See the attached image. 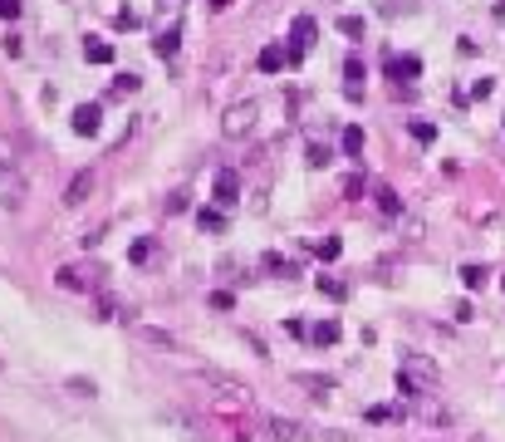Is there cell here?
<instances>
[{"label": "cell", "mask_w": 505, "mask_h": 442, "mask_svg": "<svg viewBox=\"0 0 505 442\" xmlns=\"http://www.w3.org/2000/svg\"><path fill=\"white\" fill-rule=\"evenodd\" d=\"M393 383H398V393H403V398H422V393H427V388H422L412 374H403V369H398V378H393Z\"/></svg>", "instance_id": "obj_24"}, {"label": "cell", "mask_w": 505, "mask_h": 442, "mask_svg": "<svg viewBox=\"0 0 505 442\" xmlns=\"http://www.w3.org/2000/svg\"><path fill=\"white\" fill-rule=\"evenodd\" d=\"M147 256H152V241H147V236H142V241H133V251H128V261H133V265H142Z\"/></svg>", "instance_id": "obj_31"}, {"label": "cell", "mask_w": 505, "mask_h": 442, "mask_svg": "<svg viewBox=\"0 0 505 442\" xmlns=\"http://www.w3.org/2000/svg\"><path fill=\"white\" fill-rule=\"evenodd\" d=\"M501 5H505V0H501Z\"/></svg>", "instance_id": "obj_42"}, {"label": "cell", "mask_w": 505, "mask_h": 442, "mask_svg": "<svg viewBox=\"0 0 505 442\" xmlns=\"http://www.w3.org/2000/svg\"><path fill=\"white\" fill-rule=\"evenodd\" d=\"M133 89H138V74H118V79H113V94H118V99L133 94Z\"/></svg>", "instance_id": "obj_32"}, {"label": "cell", "mask_w": 505, "mask_h": 442, "mask_svg": "<svg viewBox=\"0 0 505 442\" xmlns=\"http://www.w3.org/2000/svg\"><path fill=\"white\" fill-rule=\"evenodd\" d=\"M363 418H368V423H393V418H403V413H398V408H388V403H373Z\"/></svg>", "instance_id": "obj_29"}, {"label": "cell", "mask_w": 505, "mask_h": 442, "mask_svg": "<svg viewBox=\"0 0 505 442\" xmlns=\"http://www.w3.org/2000/svg\"><path fill=\"white\" fill-rule=\"evenodd\" d=\"M486 280H491V270H486V265H476V261H466V265H461V285H466V290H486Z\"/></svg>", "instance_id": "obj_18"}, {"label": "cell", "mask_w": 505, "mask_h": 442, "mask_svg": "<svg viewBox=\"0 0 505 442\" xmlns=\"http://www.w3.org/2000/svg\"><path fill=\"white\" fill-rule=\"evenodd\" d=\"M339 251H343V241H339V236L319 241V261H339Z\"/></svg>", "instance_id": "obj_30"}, {"label": "cell", "mask_w": 505, "mask_h": 442, "mask_svg": "<svg viewBox=\"0 0 505 442\" xmlns=\"http://www.w3.org/2000/svg\"><path fill=\"white\" fill-rule=\"evenodd\" d=\"M290 40H295V44H290V64H300V54L314 44V20H309V15H300V20H295Z\"/></svg>", "instance_id": "obj_7"}, {"label": "cell", "mask_w": 505, "mask_h": 442, "mask_svg": "<svg viewBox=\"0 0 505 442\" xmlns=\"http://www.w3.org/2000/svg\"><path fill=\"white\" fill-rule=\"evenodd\" d=\"M211 197H216V207H236L241 202V172L236 167H221L216 182H211Z\"/></svg>", "instance_id": "obj_4"}, {"label": "cell", "mask_w": 505, "mask_h": 442, "mask_svg": "<svg viewBox=\"0 0 505 442\" xmlns=\"http://www.w3.org/2000/svg\"><path fill=\"white\" fill-rule=\"evenodd\" d=\"M255 64H260V74H280V69H285V49H280V44H265Z\"/></svg>", "instance_id": "obj_16"}, {"label": "cell", "mask_w": 505, "mask_h": 442, "mask_svg": "<svg viewBox=\"0 0 505 442\" xmlns=\"http://www.w3.org/2000/svg\"><path fill=\"white\" fill-rule=\"evenodd\" d=\"M255 118H260V104H255V99H241V104H231V109H226L221 133H226V138H245V133L255 128Z\"/></svg>", "instance_id": "obj_1"}, {"label": "cell", "mask_w": 505, "mask_h": 442, "mask_svg": "<svg viewBox=\"0 0 505 442\" xmlns=\"http://www.w3.org/2000/svg\"><path fill=\"white\" fill-rule=\"evenodd\" d=\"M0 202L15 212V207H25V172H20V162H5L0 167Z\"/></svg>", "instance_id": "obj_3"}, {"label": "cell", "mask_w": 505, "mask_h": 442, "mask_svg": "<svg viewBox=\"0 0 505 442\" xmlns=\"http://www.w3.org/2000/svg\"><path fill=\"white\" fill-rule=\"evenodd\" d=\"M59 290H103V265H59Z\"/></svg>", "instance_id": "obj_2"}, {"label": "cell", "mask_w": 505, "mask_h": 442, "mask_svg": "<svg viewBox=\"0 0 505 442\" xmlns=\"http://www.w3.org/2000/svg\"><path fill=\"white\" fill-rule=\"evenodd\" d=\"M398 369H403V374H412V378H417L427 393L437 388V364H432L427 354H403V364H398Z\"/></svg>", "instance_id": "obj_5"}, {"label": "cell", "mask_w": 505, "mask_h": 442, "mask_svg": "<svg viewBox=\"0 0 505 442\" xmlns=\"http://www.w3.org/2000/svg\"><path fill=\"white\" fill-rule=\"evenodd\" d=\"M304 162H309V167H329V148H324V143H309V148H304Z\"/></svg>", "instance_id": "obj_27"}, {"label": "cell", "mask_w": 505, "mask_h": 442, "mask_svg": "<svg viewBox=\"0 0 505 442\" xmlns=\"http://www.w3.org/2000/svg\"><path fill=\"white\" fill-rule=\"evenodd\" d=\"M152 49H157L162 59H172V54L182 49V25H167V30H157V40H152Z\"/></svg>", "instance_id": "obj_11"}, {"label": "cell", "mask_w": 505, "mask_h": 442, "mask_svg": "<svg viewBox=\"0 0 505 442\" xmlns=\"http://www.w3.org/2000/svg\"><path fill=\"white\" fill-rule=\"evenodd\" d=\"M206 5H211V10H231V0H206Z\"/></svg>", "instance_id": "obj_40"}, {"label": "cell", "mask_w": 505, "mask_h": 442, "mask_svg": "<svg viewBox=\"0 0 505 442\" xmlns=\"http://www.w3.org/2000/svg\"><path fill=\"white\" fill-rule=\"evenodd\" d=\"M0 15H5V20H15V15H20V0H0Z\"/></svg>", "instance_id": "obj_39"}, {"label": "cell", "mask_w": 505, "mask_h": 442, "mask_svg": "<svg viewBox=\"0 0 505 442\" xmlns=\"http://www.w3.org/2000/svg\"><path fill=\"white\" fill-rule=\"evenodd\" d=\"M270 438H275V442H304V438H309V428L295 423V418H270Z\"/></svg>", "instance_id": "obj_9"}, {"label": "cell", "mask_w": 505, "mask_h": 442, "mask_svg": "<svg viewBox=\"0 0 505 442\" xmlns=\"http://www.w3.org/2000/svg\"><path fill=\"white\" fill-rule=\"evenodd\" d=\"M265 270H270V275H280V280H295V275H300V261H290V256L270 251V256H265Z\"/></svg>", "instance_id": "obj_12"}, {"label": "cell", "mask_w": 505, "mask_h": 442, "mask_svg": "<svg viewBox=\"0 0 505 442\" xmlns=\"http://www.w3.org/2000/svg\"><path fill=\"white\" fill-rule=\"evenodd\" d=\"M245 344H250V354H255V359H270V354H265V339H260V334H250V330H245Z\"/></svg>", "instance_id": "obj_34"}, {"label": "cell", "mask_w": 505, "mask_h": 442, "mask_svg": "<svg viewBox=\"0 0 505 442\" xmlns=\"http://www.w3.org/2000/svg\"><path fill=\"white\" fill-rule=\"evenodd\" d=\"M206 305L226 315V310H236V295H231V290H211V295H206Z\"/></svg>", "instance_id": "obj_28"}, {"label": "cell", "mask_w": 505, "mask_h": 442, "mask_svg": "<svg viewBox=\"0 0 505 442\" xmlns=\"http://www.w3.org/2000/svg\"><path fill=\"white\" fill-rule=\"evenodd\" d=\"M388 69H393V79H417L422 74V59L417 54H398V59H388Z\"/></svg>", "instance_id": "obj_15"}, {"label": "cell", "mask_w": 505, "mask_h": 442, "mask_svg": "<svg viewBox=\"0 0 505 442\" xmlns=\"http://www.w3.org/2000/svg\"><path fill=\"white\" fill-rule=\"evenodd\" d=\"M64 388H69L74 398H94V393H99V383H94V378H79V374H74V378H69Z\"/></svg>", "instance_id": "obj_25"}, {"label": "cell", "mask_w": 505, "mask_h": 442, "mask_svg": "<svg viewBox=\"0 0 505 442\" xmlns=\"http://www.w3.org/2000/svg\"><path fill=\"white\" fill-rule=\"evenodd\" d=\"M343 157L363 162V128H343Z\"/></svg>", "instance_id": "obj_20"}, {"label": "cell", "mask_w": 505, "mask_h": 442, "mask_svg": "<svg viewBox=\"0 0 505 442\" xmlns=\"http://www.w3.org/2000/svg\"><path fill=\"white\" fill-rule=\"evenodd\" d=\"M295 383L309 388L314 398H329V393H334V378H329V374H295Z\"/></svg>", "instance_id": "obj_13"}, {"label": "cell", "mask_w": 505, "mask_h": 442, "mask_svg": "<svg viewBox=\"0 0 505 442\" xmlns=\"http://www.w3.org/2000/svg\"><path fill=\"white\" fill-rule=\"evenodd\" d=\"M20 49H25V44H20V35H15V30H10V35H5V54H10V59H15V54H20Z\"/></svg>", "instance_id": "obj_36"}, {"label": "cell", "mask_w": 505, "mask_h": 442, "mask_svg": "<svg viewBox=\"0 0 505 442\" xmlns=\"http://www.w3.org/2000/svg\"><path fill=\"white\" fill-rule=\"evenodd\" d=\"M94 187H99V177L84 167V172H74L69 177V187H64V207H84L89 197H94Z\"/></svg>", "instance_id": "obj_6"}, {"label": "cell", "mask_w": 505, "mask_h": 442, "mask_svg": "<svg viewBox=\"0 0 505 442\" xmlns=\"http://www.w3.org/2000/svg\"><path fill=\"white\" fill-rule=\"evenodd\" d=\"M167 212H172V217L187 212V192H172V197H167Z\"/></svg>", "instance_id": "obj_35"}, {"label": "cell", "mask_w": 505, "mask_h": 442, "mask_svg": "<svg viewBox=\"0 0 505 442\" xmlns=\"http://www.w3.org/2000/svg\"><path fill=\"white\" fill-rule=\"evenodd\" d=\"M343 197H348V202H358V197H363V177H358V172L343 182Z\"/></svg>", "instance_id": "obj_33"}, {"label": "cell", "mask_w": 505, "mask_h": 442, "mask_svg": "<svg viewBox=\"0 0 505 442\" xmlns=\"http://www.w3.org/2000/svg\"><path fill=\"white\" fill-rule=\"evenodd\" d=\"M314 290H319V295H329V300H343V295H348V285H343L339 275H319V280H314Z\"/></svg>", "instance_id": "obj_21"}, {"label": "cell", "mask_w": 505, "mask_h": 442, "mask_svg": "<svg viewBox=\"0 0 505 442\" xmlns=\"http://www.w3.org/2000/svg\"><path fill=\"white\" fill-rule=\"evenodd\" d=\"M339 35H348V40H363V35H368L363 15H339Z\"/></svg>", "instance_id": "obj_22"}, {"label": "cell", "mask_w": 505, "mask_h": 442, "mask_svg": "<svg viewBox=\"0 0 505 442\" xmlns=\"http://www.w3.org/2000/svg\"><path fill=\"white\" fill-rule=\"evenodd\" d=\"M99 123H103V109H99V104L74 109V133H79V138H94V133H99Z\"/></svg>", "instance_id": "obj_8"}, {"label": "cell", "mask_w": 505, "mask_h": 442, "mask_svg": "<svg viewBox=\"0 0 505 442\" xmlns=\"http://www.w3.org/2000/svg\"><path fill=\"white\" fill-rule=\"evenodd\" d=\"M84 59L89 64H113V44L108 40H84Z\"/></svg>", "instance_id": "obj_19"}, {"label": "cell", "mask_w": 505, "mask_h": 442, "mask_svg": "<svg viewBox=\"0 0 505 442\" xmlns=\"http://www.w3.org/2000/svg\"><path fill=\"white\" fill-rule=\"evenodd\" d=\"M343 74H348V79H363V59H358V54H353V59H348V64H343Z\"/></svg>", "instance_id": "obj_37"}, {"label": "cell", "mask_w": 505, "mask_h": 442, "mask_svg": "<svg viewBox=\"0 0 505 442\" xmlns=\"http://www.w3.org/2000/svg\"><path fill=\"white\" fill-rule=\"evenodd\" d=\"M491 89H496L491 79H476V84H471V94H476V99H491Z\"/></svg>", "instance_id": "obj_38"}, {"label": "cell", "mask_w": 505, "mask_h": 442, "mask_svg": "<svg viewBox=\"0 0 505 442\" xmlns=\"http://www.w3.org/2000/svg\"><path fill=\"white\" fill-rule=\"evenodd\" d=\"M501 285H505V275H501Z\"/></svg>", "instance_id": "obj_41"}, {"label": "cell", "mask_w": 505, "mask_h": 442, "mask_svg": "<svg viewBox=\"0 0 505 442\" xmlns=\"http://www.w3.org/2000/svg\"><path fill=\"white\" fill-rule=\"evenodd\" d=\"M339 334H343V325H339V320H319V325L309 330V339H314L319 349H329V344H339Z\"/></svg>", "instance_id": "obj_14"}, {"label": "cell", "mask_w": 505, "mask_h": 442, "mask_svg": "<svg viewBox=\"0 0 505 442\" xmlns=\"http://www.w3.org/2000/svg\"><path fill=\"white\" fill-rule=\"evenodd\" d=\"M128 330L138 334L142 344H157V349H172V344H177V334H172V330H157V325H138V320H133Z\"/></svg>", "instance_id": "obj_10"}, {"label": "cell", "mask_w": 505, "mask_h": 442, "mask_svg": "<svg viewBox=\"0 0 505 442\" xmlns=\"http://www.w3.org/2000/svg\"><path fill=\"white\" fill-rule=\"evenodd\" d=\"M373 202H378V212H383V217H403V197H398L393 187H378V192H373Z\"/></svg>", "instance_id": "obj_17"}, {"label": "cell", "mask_w": 505, "mask_h": 442, "mask_svg": "<svg viewBox=\"0 0 505 442\" xmlns=\"http://www.w3.org/2000/svg\"><path fill=\"white\" fill-rule=\"evenodd\" d=\"M197 226H202V231H226V217H221V207H202V212H197Z\"/></svg>", "instance_id": "obj_23"}, {"label": "cell", "mask_w": 505, "mask_h": 442, "mask_svg": "<svg viewBox=\"0 0 505 442\" xmlns=\"http://www.w3.org/2000/svg\"><path fill=\"white\" fill-rule=\"evenodd\" d=\"M407 133H412L417 143H432V138H437V128H432L427 118H412V123H407Z\"/></svg>", "instance_id": "obj_26"}]
</instances>
